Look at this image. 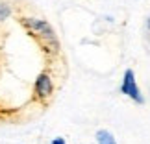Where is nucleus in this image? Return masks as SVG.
<instances>
[{
  "label": "nucleus",
  "mask_w": 150,
  "mask_h": 144,
  "mask_svg": "<svg viewBox=\"0 0 150 144\" xmlns=\"http://www.w3.org/2000/svg\"><path fill=\"white\" fill-rule=\"evenodd\" d=\"M21 22H22V26L39 41V44L45 48V52L56 54V52L59 50L57 35H56V32L52 30V26L48 22H45L41 19H21Z\"/></svg>",
  "instance_id": "1"
},
{
  "label": "nucleus",
  "mask_w": 150,
  "mask_h": 144,
  "mask_svg": "<svg viewBox=\"0 0 150 144\" xmlns=\"http://www.w3.org/2000/svg\"><path fill=\"white\" fill-rule=\"evenodd\" d=\"M54 96V79H52L50 72H41L33 83V98L41 103L47 105Z\"/></svg>",
  "instance_id": "2"
},
{
  "label": "nucleus",
  "mask_w": 150,
  "mask_h": 144,
  "mask_svg": "<svg viewBox=\"0 0 150 144\" xmlns=\"http://www.w3.org/2000/svg\"><path fill=\"white\" fill-rule=\"evenodd\" d=\"M120 93L126 94L128 98H132L135 103H143V94L139 87H137V81H135V74L132 68L124 72V78H122V85H120Z\"/></svg>",
  "instance_id": "3"
},
{
  "label": "nucleus",
  "mask_w": 150,
  "mask_h": 144,
  "mask_svg": "<svg viewBox=\"0 0 150 144\" xmlns=\"http://www.w3.org/2000/svg\"><path fill=\"white\" fill-rule=\"evenodd\" d=\"M96 142L98 144H117L115 142V137L109 133L108 129H100L98 133H96Z\"/></svg>",
  "instance_id": "4"
},
{
  "label": "nucleus",
  "mask_w": 150,
  "mask_h": 144,
  "mask_svg": "<svg viewBox=\"0 0 150 144\" xmlns=\"http://www.w3.org/2000/svg\"><path fill=\"white\" fill-rule=\"evenodd\" d=\"M11 15V6L9 4H0V22H2V20H6V19H8V17Z\"/></svg>",
  "instance_id": "5"
},
{
  "label": "nucleus",
  "mask_w": 150,
  "mask_h": 144,
  "mask_svg": "<svg viewBox=\"0 0 150 144\" xmlns=\"http://www.w3.org/2000/svg\"><path fill=\"white\" fill-rule=\"evenodd\" d=\"M52 144H65V139L57 137V139H54V140H52Z\"/></svg>",
  "instance_id": "6"
}]
</instances>
